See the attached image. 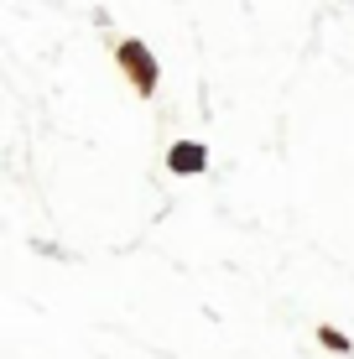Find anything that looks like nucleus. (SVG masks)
I'll return each instance as SVG.
<instances>
[{"mask_svg":"<svg viewBox=\"0 0 354 359\" xmlns=\"http://www.w3.org/2000/svg\"><path fill=\"white\" fill-rule=\"evenodd\" d=\"M318 344H323L328 354H354V344H349V339H344V333H339V328H328V323L318 328Z\"/></svg>","mask_w":354,"mask_h":359,"instance_id":"7ed1b4c3","label":"nucleus"},{"mask_svg":"<svg viewBox=\"0 0 354 359\" xmlns=\"http://www.w3.org/2000/svg\"><path fill=\"white\" fill-rule=\"evenodd\" d=\"M115 68L130 79V89L141 99L156 94V83H162V63L151 57V47L141 42V36H125V42H115Z\"/></svg>","mask_w":354,"mask_h":359,"instance_id":"f257e3e1","label":"nucleus"},{"mask_svg":"<svg viewBox=\"0 0 354 359\" xmlns=\"http://www.w3.org/2000/svg\"><path fill=\"white\" fill-rule=\"evenodd\" d=\"M203 167H209V146L203 141H177L172 151H167V172H172V177H198Z\"/></svg>","mask_w":354,"mask_h":359,"instance_id":"f03ea898","label":"nucleus"}]
</instances>
